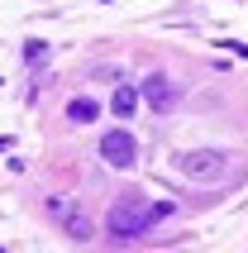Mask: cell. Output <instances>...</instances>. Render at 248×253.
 Returning a JSON list of instances; mask_svg holds the SVG:
<instances>
[{
  "mask_svg": "<svg viewBox=\"0 0 248 253\" xmlns=\"http://www.w3.org/2000/svg\"><path fill=\"white\" fill-rule=\"evenodd\" d=\"M177 211L172 201H143V196H120L105 215V229H110V239H138V234H148L158 220Z\"/></svg>",
  "mask_w": 248,
  "mask_h": 253,
  "instance_id": "6da1fadb",
  "label": "cell"
},
{
  "mask_svg": "<svg viewBox=\"0 0 248 253\" xmlns=\"http://www.w3.org/2000/svg\"><path fill=\"white\" fill-rule=\"evenodd\" d=\"M177 177L186 186H224L234 177V163L220 148H191V153L177 158Z\"/></svg>",
  "mask_w": 248,
  "mask_h": 253,
  "instance_id": "7a4b0ae2",
  "label": "cell"
},
{
  "mask_svg": "<svg viewBox=\"0 0 248 253\" xmlns=\"http://www.w3.org/2000/svg\"><path fill=\"white\" fill-rule=\"evenodd\" d=\"M100 158H105L110 168H134L138 139H134V134H124V129H110V134L100 139Z\"/></svg>",
  "mask_w": 248,
  "mask_h": 253,
  "instance_id": "3957f363",
  "label": "cell"
},
{
  "mask_svg": "<svg viewBox=\"0 0 248 253\" xmlns=\"http://www.w3.org/2000/svg\"><path fill=\"white\" fill-rule=\"evenodd\" d=\"M143 100H148V105H153V110H158V115H167V110H172V105H177V86L167 82L163 72H153L148 82H143Z\"/></svg>",
  "mask_w": 248,
  "mask_h": 253,
  "instance_id": "277c9868",
  "label": "cell"
},
{
  "mask_svg": "<svg viewBox=\"0 0 248 253\" xmlns=\"http://www.w3.org/2000/svg\"><path fill=\"white\" fill-rule=\"evenodd\" d=\"M110 110L120 115V120H129V115L138 110V91H134V86H120V91L110 96Z\"/></svg>",
  "mask_w": 248,
  "mask_h": 253,
  "instance_id": "5b68a950",
  "label": "cell"
},
{
  "mask_svg": "<svg viewBox=\"0 0 248 253\" xmlns=\"http://www.w3.org/2000/svg\"><path fill=\"white\" fill-rule=\"evenodd\" d=\"M67 115L77 120V125H91V120L100 115V105H96L91 96H77V100H67Z\"/></svg>",
  "mask_w": 248,
  "mask_h": 253,
  "instance_id": "8992f818",
  "label": "cell"
},
{
  "mask_svg": "<svg viewBox=\"0 0 248 253\" xmlns=\"http://www.w3.org/2000/svg\"><path fill=\"white\" fill-rule=\"evenodd\" d=\"M43 211H48V220H53V225H67L77 206H72L67 196H48V206H43Z\"/></svg>",
  "mask_w": 248,
  "mask_h": 253,
  "instance_id": "52a82bcc",
  "label": "cell"
},
{
  "mask_svg": "<svg viewBox=\"0 0 248 253\" xmlns=\"http://www.w3.org/2000/svg\"><path fill=\"white\" fill-rule=\"evenodd\" d=\"M24 57H29V67L39 72L43 62H48V43H43V39H29V43H24Z\"/></svg>",
  "mask_w": 248,
  "mask_h": 253,
  "instance_id": "ba28073f",
  "label": "cell"
},
{
  "mask_svg": "<svg viewBox=\"0 0 248 253\" xmlns=\"http://www.w3.org/2000/svg\"><path fill=\"white\" fill-rule=\"evenodd\" d=\"M62 229H67L72 239H91V220H86V211H72V220Z\"/></svg>",
  "mask_w": 248,
  "mask_h": 253,
  "instance_id": "9c48e42d",
  "label": "cell"
},
{
  "mask_svg": "<svg viewBox=\"0 0 248 253\" xmlns=\"http://www.w3.org/2000/svg\"><path fill=\"white\" fill-rule=\"evenodd\" d=\"M0 148H5V134H0Z\"/></svg>",
  "mask_w": 248,
  "mask_h": 253,
  "instance_id": "30bf717a",
  "label": "cell"
}]
</instances>
